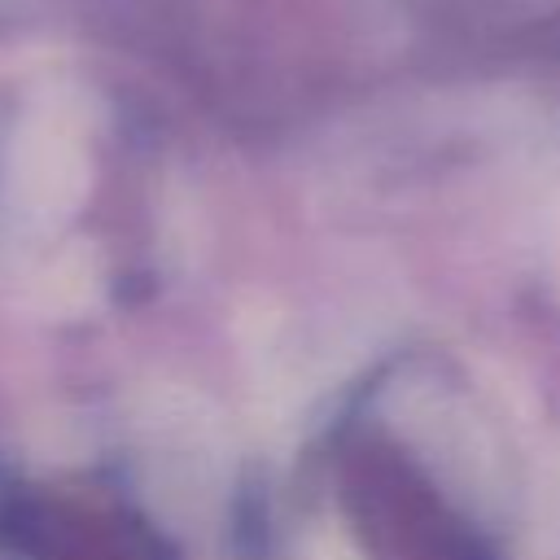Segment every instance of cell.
Returning a JSON list of instances; mask_svg holds the SVG:
<instances>
[{"label": "cell", "mask_w": 560, "mask_h": 560, "mask_svg": "<svg viewBox=\"0 0 560 560\" xmlns=\"http://www.w3.org/2000/svg\"><path fill=\"white\" fill-rule=\"evenodd\" d=\"M105 267L88 241H70L57 249L31 280V302L52 319H79L101 302Z\"/></svg>", "instance_id": "3"}, {"label": "cell", "mask_w": 560, "mask_h": 560, "mask_svg": "<svg viewBox=\"0 0 560 560\" xmlns=\"http://www.w3.org/2000/svg\"><path fill=\"white\" fill-rule=\"evenodd\" d=\"M556 267H560V232H556Z\"/></svg>", "instance_id": "5"}, {"label": "cell", "mask_w": 560, "mask_h": 560, "mask_svg": "<svg viewBox=\"0 0 560 560\" xmlns=\"http://www.w3.org/2000/svg\"><path fill=\"white\" fill-rule=\"evenodd\" d=\"M144 455H149V486L158 490L162 508L192 512L214 499L219 490V429L214 416L188 394H158L140 416Z\"/></svg>", "instance_id": "1"}, {"label": "cell", "mask_w": 560, "mask_h": 560, "mask_svg": "<svg viewBox=\"0 0 560 560\" xmlns=\"http://www.w3.org/2000/svg\"><path fill=\"white\" fill-rule=\"evenodd\" d=\"M306 560H363V556H359L341 534H319V538L311 542Z\"/></svg>", "instance_id": "4"}, {"label": "cell", "mask_w": 560, "mask_h": 560, "mask_svg": "<svg viewBox=\"0 0 560 560\" xmlns=\"http://www.w3.org/2000/svg\"><path fill=\"white\" fill-rule=\"evenodd\" d=\"M4 184H9V201L22 214L52 223V219H66L83 201L88 158L61 122H26L13 136Z\"/></svg>", "instance_id": "2"}]
</instances>
